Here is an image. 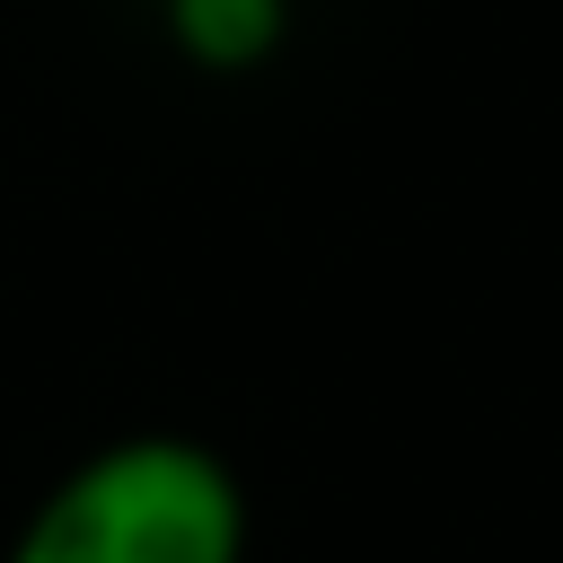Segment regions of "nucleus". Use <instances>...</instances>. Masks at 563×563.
Returning a JSON list of instances; mask_svg holds the SVG:
<instances>
[{
    "mask_svg": "<svg viewBox=\"0 0 563 563\" xmlns=\"http://www.w3.org/2000/svg\"><path fill=\"white\" fill-rule=\"evenodd\" d=\"M246 484L194 431H123L70 457L0 563H246Z\"/></svg>",
    "mask_w": 563,
    "mask_h": 563,
    "instance_id": "nucleus-1",
    "label": "nucleus"
},
{
    "mask_svg": "<svg viewBox=\"0 0 563 563\" xmlns=\"http://www.w3.org/2000/svg\"><path fill=\"white\" fill-rule=\"evenodd\" d=\"M167 26L202 70H246L282 44V0H167Z\"/></svg>",
    "mask_w": 563,
    "mask_h": 563,
    "instance_id": "nucleus-2",
    "label": "nucleus"
}]
</instances>
